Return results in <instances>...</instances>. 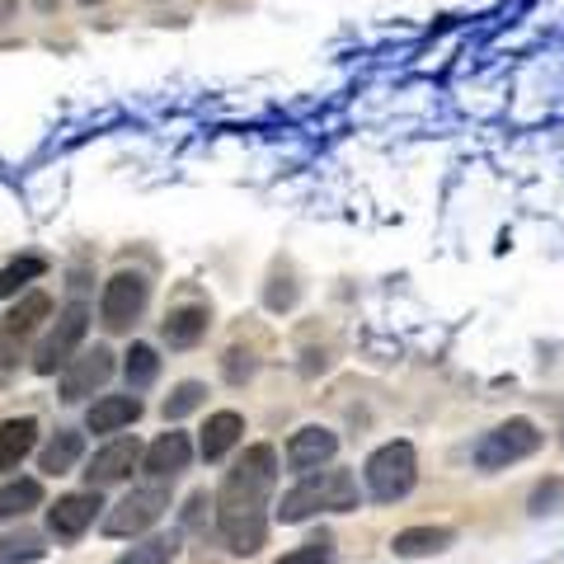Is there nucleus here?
Here are the masks:
<instances>
[{
  "mask_svg": "<svg viewBox=\"0 0 564 564\" xmlns=\"http://www.w3.org/2000/svg\"><path fill=\"white\" fill-rule=\"evenodd\" d=\"M362 503V494H358V480H352L348 470H311L302 475L288 494H282V508H278V518L282 522H306L315 513H352V508Z\"/></svg>",
  "mask_w": 564,
  "mask_h": 564,
  "instance_id": "nucleus-2",
  "label": "nucleus"
},
{
  "mask_svg": "<svg viewBox=\"0 0 564 564\" xmlns=\"http://www.w3.org/2000/svg\"><path fill=\"white\" fill-rule=\"evenodd\" d=\"M456 541L452 527H410V532H400L391 541V551L404 555V560H419V555H437V551H447V545Z\"/></svg>",
  "mask_w": 564,
  "mask_h": 564,
  "instance_id": "nucleus-16",
  "label": "nucleus"
},
{
  "mask_svg": "<svg viewBox=\"0 0 564 564\" xmlns=\"http://www.w3.org/2000/svg\"><path fill=\"white\" fill-rule=\"evenodd\" d=\"M541 447V429L532 419H508V423H499L494 433H485L480 443H475V466H480L485 475H494V470H508V466H518V462H527Z\"/></svg>",
  "mask_w": 564,
  "mask_h": 564,
  "instance_id": "nucleus-4",
  "label": "nucleus"
},
{
  "mask_svg": "<svg viewBox=\"0 0 564 564\" xmlns=\"http://www.w3.org/2000/svg\"><path fill=\"white\" fill-rule=\"evenodd\" d=\"M99 489H85V494H66V499H57V508H47V527H52V536H62V541H76L85 527L95 522L99 513Z\"/></svg>",
  "mask_w": 564,
  "mask_h": 564,
  "instance_id": "nucleus-11",
  "label": "nucleus"
},
{
  "mask_svg": "<svg viewBox=\"0 0 564 564\" xmlns=\"http://www.w3.org/2000/svg\"><path fill=\"white\" fill-rule=\"evenodd\" d=\"M329 560H334V536L321 532L315 541H306V545H296V551H288L278 564H329Z\"/></svg>",
  "mask_w": 564,
  "mask_h": 564,
  "instance_id": "nucleus-25",
  "label": "nucleus"
},
{
  "mask_svg": "<svg viewBox=\"0 0 564 564\" xmlns=\"http://www.w3.org/2000/svg\"><path fill=\"white\" fill-rule=\"evenodd\" d=\"M334 456H339V437H334L329 429H321V423H311V429H296L292 443H288V466L296 475L321 470V466L334 462Z\"/></svg>",
  "mask_w": 564,
  "mask_h": 564,
  "instance_id": "nucleus-10",
  "label": "nucleus"
},
{
  "mask_svg": "<svg viewBox=\"0 0 564 564\" xmlns=\"http://www.w3.org/2000/svg\"><path fill=\"white\" fill-rule=\"evenodd\" d=\"M137 466H141V443H137V437H113L109 447L95 452L90 470H85V485H90V489H109L118 480H128Z\"/></svg>",
  "mask_w": 564,
  "mask_h": 564,
  "instance_id": "nucleus-8",
  "label": "nucleus"
},
{
  "mask_svg": "<svg viewBox=\"0 0 564 564\" xmlns=\"http://www.w3.org/2000/svg\"><path fill=\"white\" fill-rule=\"evenodd\" d=\"M240 433H245V419L236 410H217L203 429V462H221V456L240 443Z\"/></svg>",
  "mask_w": 564,
  "mask_h": 564,
  "instance_id": "nucleus-15",
  "label": "nucleus"
},
{
  "mask_svg": "<svg viewBox=\"0 0 564 564\" xmlns=\"http://www.w3.org/2000/svg\"><path fill=\"white\" fill-rule=\"evenodd\" d=\"M43 503V485L39 480H14L0 489V522L6 518H24L29 508H39Z\"/></svg>",
  "mask_w": 564,
  "mask_h": 564,
  "instance_id": "nucleus-20",
  "label": "nucleus"
},
{
  "mask_svg": "<svg viewBox=\"0 0 564 564\" xmlns=\"http://www.w3.org/2000/svg\"><path fill=\"white\" fill-rule=\"evenodd\" d=\"M165 508H170V480H155L147 489H132L128 499H122L113 513L104 518V532H109V536H137V532H147V527L161 522Z\"/></svg>",
  "mask_w": 564,
  "mask_h": 564,
  "instance_id": "nucleus-5",
  "label": "nucleus"
},
{
  "mask_svg": "<svg viewBox=\"0 0 564 564\" xmlns=\"http://www.w3.org/2000/svg\"><path fill=\"white\" fill-rule=\"evenodd\" d=\"M141 419V400L137 395H104L90 414H85V429L90 433H118L128 423Z\"/></svg>",
  "mask_w": 564,
  "mask_h": 564,
  "instance_id": "nucleus-14",
  "label": "nucleus"
},
{
  "mask_svg": "<svg viewBox=\"0 0 564 564\" xmlns=\"http://www.w3.org/2000/svg\"><path fill=\"white\" fill-rule=\"evenodd\" d=\"M122 372H128V386H132V391H147V386L161 377V358H155V348H151V344H132L128 362H122Z\"/></svg>",
  "mask_w": 564,
  "mask_h": 564,
  "instance_id": "nucleus-21",
  "label": "nucleus"
},
{
  "mask_svg": "<svg viewBox=\"0 0 564 564\" xmlns=\"http://www.w3.org/2000/svg\"><path fill=\"white\" fill-rule=\"evenodd\" d=\"M362 480H367V494H372L377 503H395L404 499L414 485H419V456L410 443H386L367 456L362 466Z\"/></svg>",
  "mask_w": 564,
  "mask_h": 564,
  "instance_id": "nucleus-3",
  "label": "nucleus"
},
{
  "mask_svg": "<svg viewBox=\"0 0 564 564\" xmlns=\"http://www.w3.org/2000/svg\"><path fill=\"white\" fill-rule=\"evenodd\" d=\"M560 503H564V480H545L532 489V513H560Z\"/></svg>",
  "mask_w": 564,
  "mask_h": 564,
  "instance_id": "nucleus-27",
  "label": "nucleus"
},
{
  "mask_svg": "<svg viewBox=\"0 0 564 564\" xmlns=\"http://www.w3.org/2000/svg\"><path fill=\"white\" fill-rule=\"evenodd\" d=\"M80 6H99V0H80Z\"/></svg>",
  "mask_w": 564,
  "mask_h": 564,
  "instance_id": "nucleus-28",
  "label": "nucleus"
},
{
  "mask_svg": "<svg viewBox=\"0 0 564 564\" xmlns=\"http://www.w3.org/2000/svg\"><path fill=\"white\" fill-rule=\"evenodd\" d=\"M207 306H180V311H170V321H165V344L170 348H193L207 334Z\"/></svg>",
  "mask_w": 564,
  "mask_h": 564,
  "instance_id": "nucleus-18",
  "label": "nucleus"
},
{
  "mask_svg": "<svg viewBox=\"0 0 564 564\" xmlns=\"http://www.w3.org/2000/svg\"><path fill=\"white\" fill-rule=\"evenodd\" d=\"M43 555H47V545H43V536H33V532H20V536L0 541V564H33Z\"/></svg>",
  "mask_w": 564,
  "mask_h": 564,
  "instance_id": "nucleus-23",
  "label": "nucleus"
},
{
  "mask_svg": "<svg viewBox=\"0 0 564 564\" xmlns=\"http://www.w3.org/2000/svg\"><path fill=\"white\" fill-rule=\"evenodd\" d=\"M43 273H47L43 259H20V263H10V269L0 273V296H14L20 288H29L33 278H43Z\"/></svg>",
  "mask_w": 564,
  "mask_h": 564,
  "instance_id": "nucleus-24",
  "label": "nucleus"
},
{
  "mask_svg": "<svg viewBox=\"0 0 564 564\" xmlns=\"http://www.w3.org/2000/svg\"><path fill=\"white\" fill-rule=\"evenodd\" d=\"M109 377H113V352H109V348L80 352V358H70L66 372H62V400H85V395H95Z\"/></svg>",
  "mask_w": 564,
  "mask_h": 564,
  "instance_id": "nucleus-9",
  "label": "nucleus"
},
{
  "mask_svg": "<svg viewBox=\"0 0 564 564\" xmlns=\"http://www.w3.org/2000/svg\"><path fill=\"white\" fill-rule=\"evenodd\" d=\"M278 485V452L269 443H259L231 466V475L221 480L217 499V532L236 555H254L263 536H269V494Z\"/></svg>",
  "mask_w": 564,
  "mask_h": 564,
  "instance_id": "nucleus-1",
  "label": "nucleus"
},
{
  "mask_svg": "<svg viewBox=\"0 0 564 564\" xmlns=\"http://www.w3.org/2000/svg\"><path fill=\"white\" fill-rule=\"evenodd\" d=\"M151 302V282L141 273H113L109 282H104V296H99V321L104 329H128L137 325V315L147 311Z\"/></svg>",
  "mask_w": 564,
  "mask_h": 564,
  "instance_id": "nucleus-6",
  "label": "nucleus"
},
{
  "mask_svg": "<svg viewBox=\"0 0 564 564\" xmlns=\"http://www.w3.org/2000/svg\"><path fill=\"white\" fill-rule=\"evenodd\" d=\"M52 315V296L47 292H29L20 306H14L10 315H6V325H0V358L10 362V352H14V344L20 339H29L33 329H39L43 321Z\"/></svg>",
  "mask_w": 564,
  "mask_h": 564,
  "instance_id": "nucleus-13",
  "label": "nucleus"
},
{
  "mask_svg": "<svg viewBox=\"0 0 564 564\" xmlns=\"http://www.w3.org/2000/svg\"><path fill=\"white\" fill-rule=\"evenodd\" d=\"M188 462H193L188 433H161L147 452H141V466H147L151 480H174V475L188 470Z\"/></svg>",
  "mask_w": 564,
  "mask_h": 564,
  "instance_id": "nucleus-12",
  "label": "nucleus"
},
{
  "mask_svg": "<svg viewBox=\"0 0 564 564\" xmlns=\"http://www.w3.org/2000/svg\"><path fill=\"white\" fill-rule=\"evenodd\" d=\"M203 386L198 381H184L180 386V391H174L170 400H165V419H184V414H193V410H198V404H203Z\"/></svg>",
  "mask_w": 564,
  "mask_h": 564,
  "instance_id": "nucleus-26",
  "label": "nucleus"
},
{
  "mask_svg": "<svg viewBox=\"0 0 564 564\" xmlns=\"http://www.w3.org/2000/svg\"><path fill=\"white\" fill-rule=\"evenodd\" d=\"M80 452H85V437H80V433H70V429H62V433L43 447L39 466H43V475H66L70 466L80 462Z\"/></svg>",
  "mask_w": 564,
  "mask_h": 564,
  "instance_id": "nucleus-19",
  "label": "nucleus"
},
{
  "mask_svg": "<svg viewBox=\"0 0 564 564\" xmlns=\"http://www.w3.org/2000/svg\"><path fill=\"white\" fill-rule=\"evenodd\" d=\"M85 329H90V311H85L80 302H70V306L57 315L52 334L39 344V352H33V372H39V377H52L57 367H66V362H70V352L80 348Z\"/></svg>",
  "mask_w": 564,
  "mask_h": 564,
  "instance_id": "nucleus-7",
  "label": "nucleus"
},
{
  "mask_svg": "<svg viewBox=\"0 0 564 564\" xmlns=\"http://www.w3.org/2000/svg\"><path fill=\"white\" fill-rule=\"evenodd\" d=\"M560 437H564V423H560Z\"/></svg>",
  "mask_w": 564,
  "mask_h": 564,
  "instance_id": "nucleus-29",
  "label": "nucleus"
},
{
  "mask_svg": "<svg viewBox=\"0 0 564 564\" xmlns=\"http://www.w3.org/2000/svg\"><path fill=\"white\" fill-rule=\"evenodd\" d=\"M174 551H180V536H151V541L132 545L128 555H118L113 564H170Z\"/></svg>",
  "mask_w": 564,
  "mask_h": 564,
  "instance_id": "nucleus-22",
  "label": "nucleus"
},
{
  "mask_svg": "<svg viewBox=\"0 0 564 564\" xmlns=\"http://www.w3.org/2000/svg\"><path fill=\"white\" fill-rule=\"evenodd\" d=\"M39 443V423L33 419H10L0 423V470H14Z\"/></svg>",
  "mask_w": 564,
  "mask_h": 564,
  "instance_id": "nucleus-17",
  "label": "nucleus"
}]
</instances>
